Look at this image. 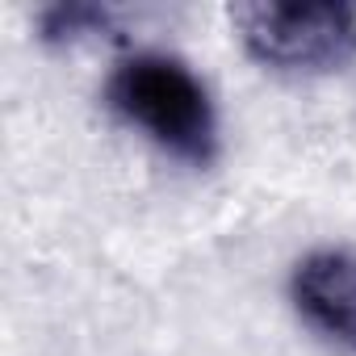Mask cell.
Returning <instances> with one entry per match:
<instances>
[{"instance_id":"1","label":"cell","mask_w":356,"mask_h":356,"mask_svg":"<svg viewBox=\"0 0 356 356\" xmlns=\"http://www.w3.org/2000/svg\"><path fill=\"white\" fill-rule=\"evenodd\" d=\"M105 105L155 147L193 168H206L218 155V118L210 92L189 63L172 55L138 51L122 59L105 84Z\"/></svg>"},{"instance_id":"2","label":"cell","mask_w":356,"mask_h":356,"mask_svg":"<svg viewBox=\"0 0 356 356\" xmlns=\"http://www.w3.org/2000/svg\"><path fill=\"white\" fill-rule=\"evenodd\" d=\"M243 51L281 76H323L356 59L352 5H281L252 0L231 9Z\"/></svg>"},{"instance_id":"3","label":"cell","mask_w":356,"mask_h":356,"mask_svg":"<svg viewBox=\"0 0 356 356\" xmlns=\"http://www.w3.org/2000/svg\"><path fill=\"white\" fill-rule=\"evenodd\" d=\"M289 302L298 318L356 356V252L348 248H314L289 273Z\"/></svg>"},{"instance_id":"4","label":"cell","mask_w":356,"mask_h":356,"mask_svg":"<svg viewBox=\"0 0 356 356\" xmlns=\"http://www.w3.org/2000/svg\"><path fill=\"white\" fill-rule=\"evenodd\" d=\"M97 26H105V9H97V5H55L42 13L47 42H76V38L92 34Z\"/></svg>"}]
</instances>
